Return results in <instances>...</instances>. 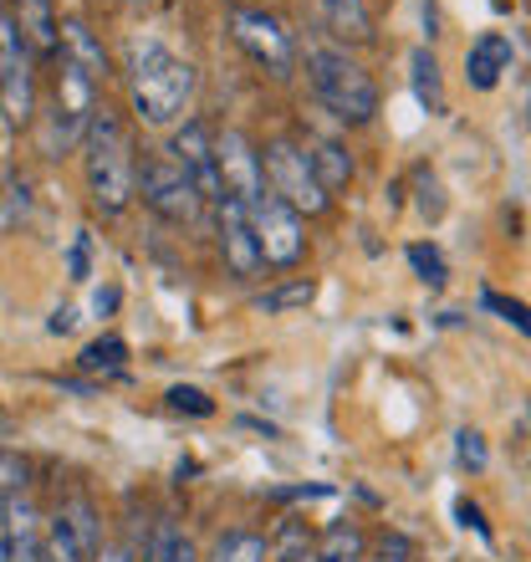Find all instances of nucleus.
<instances>
[{
    "label": "nucleus",
    "mask_w": 531,
    "mask_h": 562,
    "mask_svg": "<svg viewBox=\"0 0 531 562\" xmlns=\"http://www.w3.org/2000/svg\"><path fill=\"white\" fill-rule=\"evenodd\" d=\"M455 517H460V527H471V532H481L490 542V527H486V517H481V506L475 502H455Z\"/></svg>",
    "instance_id": "f704fd0d"
},
{
    "label": "nucleus",
    "mask_w": 531,
    "mask_h": 562,
    "mask_svg": "<svg viewBox=\"0 0 531 562\" xmlns=\"http://www.w3.org/2000/svg\"><path fill=\"white\" fill-rule=\"evenodd\" d=\"M194 67L179 61L174 52L163 46H144L133 52V113L148 128H169V123L184 119V108L194 98Z\"/></svg>",
    "instance_id": "f03ea898"
},
{
    "label": "nucleus",
    "mask_w": 531,
    "mask_h": 562,
    "mask_svg": "<svg viewBox=\"0 0 531 562\" xmlns=\"http://www.w3.org/2000/svg\"><path fill=\"white\" fill-rule=\"evenodd\" d=\"M307 562H363V532H358L353 521H338V527H327V532L312 542Z\"/></svg>",
    "instance_id": "a211bd4d"
},
{
    "label": "nucleus",
    "mask_w": 531,
    "mask_h": 562,
    "mask_svg": "<svg viewBox=\"0 0 531 562\" xmlns=\"http://www.w3.org/2000/svg\"><path fill=\"white\" fill-rule=\"evenodd\" d=\"M36 562H92L82 552V542L72 537V527L61 521V512L52 521H42V542H36Z\"/></svg>",
    "instance_id": "6ab92c4d"
},
{
    "label": "nucleus",
    "mask_w": 531,
    "mask_h": 562,
    "mask_svg": "<svg viewBox=\"0 0 531 562\" xmlns=\"http://www.w3.org/2000/svg\"><path fill=\"white\" fill-rule=\"evenodd\" d=\"M251 231L256 246H261V267H296L302 251H307V225L292 205H281L271 190H261L251 200Z\"/></svg>",
    "instance_id": "0eeeda50"
},
{
    "label": "nucleus",
    "mask_w": 531,
    "mask_h": 562,
    "mask_svg": "<svg viewBox=\"0 0 531 562\" xmlns=\"http://www.w3.org/2000/svg\"><path fill=\"white\" fill-rule=\"evenodd\" d=\"M307 164L327 194L342 190V184L353 179V154H348L338 138H307Z\"/></svg>",
    "instance_id": "dca6fc26"
},
{
    "label": "nucleus",
    "mask_w": 531,
    "mask_h": 562,
    "mask_svg": "<svg viewBox=\"0 0 531 562\" xmlns=\"http://www.w3.org/2000/svg\"><path fill=\"white\" fill-rule=\"evenodd\" d=\"M312 296H317V281H286V286H276V292H266L256 307L261 312H296V307H307Z\"/></svg>",
    "instance_id": "bb28decb"
},
{
    "label": "nucleus",
    "mask_w": 531,
    "mask_h": 562,
    "mask_svg": "<svg viewBox=\"0 0 531 562\" xmlns=\"http://www.w3.org/2000/svg\"><path fill=\"white\" fill-rule=\"evenodd\" d=\"M88 271H92V240H88V231H77L72 251H67V277H72V281H88Z\"/></svg>",
    "instance_id": "72a5a7b5"
},
{
    "label": "nucleus",
    "mask_w": 531,
    "mask_h": 562,
    "mask_svg": "<svg viewBox=\"0 0 531 562\" xmlns=\"http://www.w3.org/2000/svg\"><path fill=\"white\" fill-rule=\"evenodd\" d=\"M133 194L144 200L159 221L169 225H194L200 221V210H205V200L194 194V184L184 179V169H179L169 154H148L144 164H138V179H133Z\"/></svg>",
    "instance_id": "39448f33"
},
{
    "label": "nucleus",
    "mask_w": 531,
    "mask_h": 562,
    "mask_svg": "<svg viewBox=\"0 0 531 562\" xmlns=\"http://www.w3.org/2000/svg\"><path fill=\"white\" fill-rule=\"evenodd\" d=\"M123 363H128V342H123L118 333H108V338L88 342V348H82V358H77V369H82V373H118Z\"/></svg>",
    "instance_id": "5701e85b"
},
{
    "label": "nucleus",
    "mask_w": 531,
    "mask_h": 562,
    "mask_svg": "<svg viewBox=\"0 0 531 562\" xmlns=\"http://www.w3.org/2000/svg\"><path fill=\"white\" fill-rule=\"evenodd\" d=\"M92 562H128V558H123V552H113V548H98V552H92Z\"/></svg>",
    "instance_id": "4c0bfd02"
},
{
    "label": "nucleus",
    "mask_w": 531,
    "mask_h": 562,
    "mask_svg": "<svg viewBox=\"0 0 531 562\" xmlns=\"http://www.w3.org/2000/svg\"><path fill=\"white\" fill-rule=\"evenodd\" d=\"M409 267H414V277L425 281V286H444V281H450V267H444L440 246H429V240H414L409 246Z\"/></svg>",
    "instance_id": "a878e982"
},
{
    "label": "nucleus",
    "mask_w": 531,
    "mask_h": 562,
    "mask_svg": "<svg viewBox=\"0 0 531 562\" xmlns=\"http://www.w3.org/2000/svg\"><path fill=\"white\" fill-rule=\"evenodd\" d=\"M82 169H88V194L103 215H123L133 200V179H138V159H133L128 128L113 113H92L88 134H82Z\"/></svg>",
    "instance_id": "f257e3e1"
},
{
    "label": "nucleus",
    "mask_w": 531,
    "mask_h": 562,
    "mask_svg": "<svg viewBox=\"0 0 531 562\" xmlns=\"http://www.w3.org/2000/svg\"><path fill=\"white\" fill-rule=\"evenodd\" d=\"M92 307H98V312H113V307H118V292H113V286H108V292H98V302H92Z\"/></svg>",
    "instance_id": "e433bc0d"
},
{
    "label": "nucleus",
    "mask_w": 531,
    "mask_h": 562,
    "mask_svg": "<svg viewBox=\"0 0 531 562\" xmlns=\"http://www.w3.org/2000/svg\"><path fill=\"white\" fill-rule=\"evenodd\" d=\"M72 323H77V317H72V307H57V312H52V323H46V327H52V333H72Z\"/></svg>",
    "instance_id": "c9c22d12"
},
{
    "label": "nucleus",
    "mask_w": 531,
    "mask_h": 562,
    "mask_svg": "<svg viewBox=\"0 0 531 562\" xmlns=\"http://www.w3.org/2000/svg\"><path fill=\"white\" fill-rule=\"evenodd\" d=\"M261 175H266V190L276 194L281 205H292L296 215H323V210H327V190L317 184V175H312L307 148L292 144V138L266 144Z\"/></svg>",
    "instance_id": "20e7f679"
},
{
    "label": "nucleus",
    "mask_w": 531,
    "mask_h": 562,
    "mask_svg": "<svg viewBox=\"0 0 531 562\" xmlns=\"http://www.w3.org/2000/svg\"><path fill=\"white\" fill-rule=\"evenodd\" d=\"M414 184H419V215H425V221H444V184L440 179L429 175V169H419Z\"/></svg>",
    "instance_id": "c85d7f7f"
},
{
    "label": "nucleus",
    "mask_w": 531,
    "mask_h": 562,
    "mask_svg": "<svg viewBox=\"0 0 531 562\" xmlns=\"http://www.w3.org/2000/svg\"><path fill=\"white\" fill-rule=\"evenodd\" d=\"M323 21L338 42H353V46H369L373 36H379L363 0H323Z\"/></svg>",
    "instance_id": "2eb2a0df"
},
{
    "label": "nucleus",
    "mask_w": 531,
    "mask_h": 562,
    "mask_svg": "<svg viewBox=\"0 0 531 562\" xmlns=\"http://www.w3.org/2000/svg\"><path fill=\"white\" fill-rule=\"evenodd\" d=\"M307 77H312L317 103H323L338 123L363 128V123L379 119V88H373V77L363 72L348 52H338V46H312L307 52Z\"/></svg>",
    "instance_id": "7ed1b4c3"
},
{
    "label": "nucleus",
    "mask_w": 531,
    "mask_h": 562,
    "mask_svg": "<svg viewBox=\"0 0 531 562\" xmlns=\"http://www.w3.org/2000/svg\"><path fill=\"white\" fill-rule=\"evenodd\" d=\"M0 562H11V552H5V548H0Z\"/></svg>",
    "instance_id": "58836bf2"
},
{
    "label": "nucleus",
    "mask_w": 531,
    "mask_h": 562,
    "mask_svg": "<svg viewBox=\"0 0 531 562\" xmlns=\"http://www.w3.org/2000/svg\"><path fill=\"white\" fill-rule=\"evenodd\" d=\"M57 31H61V36H57V57L72 61V67H82L92 82H103L108 57H103V46H98V36H92L82 21H67V26H57Z\"/></svg>",
    "instance_id": "4468645a"
},
{
    "label": "nucleus",
    "mask_w": 531,
    "mask_h": 562,
    "mask_svg": "<svg viewBox=\"0 0 531 562\" xmlns=\"http://www.w3.org/2000/svg\"><path fill=\"white\" fill-rule=\"evenodd\" d=\"M169 159L184 169V179L194 184V194L205 205H221L225 190H221V164H215V134H210L200 119H190L184 128H174L169 138Z\"/></svg>",
    "instance_id": "9d476101"
},
{
    "label": "nucleus",
    "mask_w": 531,
    "mask_h": 562,
    "mask_svg": "<svg viewBox=\"0 0 531 562\" xmlns=\"http://www.w3.org/2000/svg\"><path fill=\"white\" fill-rule=\"evenodd\" d=\"M215 164H221V190H225V200L251 205L256 194L266 190L261 154H256V144L240 134V128H225V134H215Z\"/></svg>",
    "instance_id": "9b49d317"
},
{
    "label": "nucleus",
    "mask_w": 531,
    "mask_h": 562,
    "mask_svg": "<svg viewBox=\"0 0 531 562\" xmlns=\"http://www.w3.org/2000/svg\"><path fill=\"white\" fill-rule=\"evenodd\" d=\"M363 562H414V542L398 532H384L379 548H373V558H363Z\"/></svg>",
    "instance_id": "473e14b6"
},
{
    "label": "nucleus",
    "mask_w": 531,
    "mask_h": 562,
    "mask_svg": "<svg viewBox=\"0 0 531 562\" xmlns=\"http://www.w3.org/2000/svg\"><path fill=\"white\" fill-rule=\"evenodd\" d=\"M169 409H179V415H215V404H210L205 389H190V384H174L169 389Z\"/></svg>",
    "instance_id": "7c9ffc66"
},
{
    "label": "nucleus",
    "mask_w": 531,
    "mask_h": 562,
    "mask_svg": "<svg viewBox=\"0 0 531 562\" xmlns=\"http://www.w3.org/2000/svg\"><path fill=\"white\" fill-rule=\"evenodd\" d=\"M511 67V42H506L501 31H486L481 42L465 52V77H471L475 92H490L501 82V72Z\"/></svg>",
    "instance_id": "ddd939ff"
},
{
    "label": "nucleus",
    "mask_w": 531,
    "mask_h": 562,
    "mask_svg": "<svg viewBox=\"0 0 531 562\" xmlns=\"http://www.w3.org/2000/svg\"><path fill=\"white\" fill-rule=\"evenodd\" d=\"M481 302H486L490 312H501V317L517 327V333H527V338H531V307H527V302H517V296H501V292H486Z\"/></svg>",
    "instance_id": "c756f323"
},
{
    "label": "nucleus",
    "mask_w": 531,
    "mask_h": 562,
    "mask_svg": "<svg viewBox=\"0 0 531 562\" xmlns=\"http://www.w3.org/2000/svg\"><path fill=\"white\" fill-rule=\"evenodd\" d=\"M21 36H26L31 52H42V57H57V21H52V0H26V15H21Z\"/></svg>",
    "instance_id": "412c9836"
},
{
    "label": "nucleus",
    "mask_w": 531,
    "mask_h": 562,
    "mask_svg": "<svg viewBox=\"0 0 531 562\" xmlns=\"http://www.w3.org/2000/svg\"><path fill=\"white\" fill-rule=\"evenodd\" d=\"M57 512H61V521L72 527V537L82 542V552H88V558H92L98 548H103V542H98V517H92V506L82 502V496H72V502H61Z\"/></svg>",
    "instance_id": "393cba45"
},
{
    "label": "nucleus",
    "mask_w": 531,
    "mask_h": 562,
    "mask_svg": "<svg viewBox=\"0 0 531 562\" xmlns=\"http://www.w3.org/2000/svg\"><path fill=\"white\" fill-rule=\"evenodd\" d=\"M31 103H36V88H31V46L21 36V26L0 11V119L26 123Z\"/></svg>",
    "instance_id": "1a4fd4ad"
},
{
    "label": "nucleus",
    "mask_w": 531,
    "mask_h": 562,
    "mask_svg": "<svg viewBox=\"0 0 531 562\" xmlns=\"http://www.w3.org/2000/svg\"><path fill=\"white\" fill-rule=\"evenodd\" d=\"M0 496H26V460L0 450Z\"/></svg>",
    "instance_id": "2f4dec72"
},
{
    "label": "nucleus",
    "mask_w": 531,
    "mask_h": 562,
    "mask_svg": "<svg viewBox=\"0 0 531 562\" xmlns=\"http://www.w3.org/2000/svg\"><path fill=\"white\" fill-rule=\"evenodd\" d=\"M144 558L148 562H200V552H194V542L179 532L174 521H154V532L144 542Z\"/></svg>",
    "instance_id": "aec40b11"
},
{
    "label": "nucleus",
    "mask_w": 531,
    "mask_h": 562,
    "mask_svg": "<svg viewBox=\"0 0 531 562\" xmlns=\"http://www.w3.org/2000/svg\"><path fill=\"white\" fill-rule=\"evenodd\" d=\"M266 558H271V548H266L261 532H225L215 537L205 562H266Z\"/></svg>",
    "instance_id": "4be33fe9"
},
{
    "label": "nucleus",
    "mask_w": 531,
    "mask_h": 562,
    "mask_svg": "<svg viewBox=\"0 0 531 562\" xmlns=\"http://www.w3.org/2000/svg\"><path fill=\"white\" fill-rule=\"evenodd\" d=\"M409 88H414V98H419V108H425V113H444L440 61H434V52H429V46L409 52Z\"/></svg>",
    "instance_id": "f3484780"
},
{
    "label": "nucleus",
    "mask_w": 531,
    "mask_h": 562,
    "mask_svg": "<svg viewBox=\"0 0 531 562\" xmlns=\"http://www.w3.org/2000/svg\"><path fill=\"white\" fill-rule=\"evenodd\" d=\"M455 460L460 465H465V471H486L490 465V450H486V435H481V429H460L455 435Z\"/></svg>",
    "instance_id": "cd10ccee"
},
{
    "label": "nucleus",
    "mask_w": 531,
    "mask_h": 562,
    "mask_svg": "<svg viewBox=\"0 0 531 562\" xmlns=\"http://www.w3.org/2000/svg\"><path fill=\"white\" fill-rule=\"evenodd\" d=\"M312 542H317V537L307 532V521H281L276 532L266 537V548H271V558L276 562H307Z\"/></svg>",
    "instance_id": "b1692460"
},
{
    "label": "nucleus",
    "mask_w": 531,
    "mask_h": 562,
    "mask_svg": "<svg viewBox=\"0 0 531 562\" xmlns=\"http://www.w3.org/2000/svg\"><path fill=\"white\" fill-rule=\"evenodd\" d=\"M215 236H221V256L230 277L251 281L261 271V246H256V231H251V210L240 200H221L215 205Z\"/></svg>",
    "instance_id": "f8f14e48"
},
{
    "label": "nucleus",
    "mask_w": 531,
    "mask_h": 562,
    "mask_svg": "<svg viewBox=\"0 0 531 562\" xmlns=\"http://www.w3.org/2000/svg\"><path fill=\"white\" fill-rule=\"evenodd\" d=\"M230 36H236V46L246 52L251 61H261L271 77H292L296 67V42L292 31L281 26L271 11H256V5H230Z\"/></svg>",
    "instance_id": "423d86ee"
},
{
    "label": "nucleus",
    "mask_w": 531,
    "mask_h": 562,
    "mask_svg": "<svg viewBox=\"0 0 531 562\" xmlns=\"http://www.w3.org/2000/svg\"><path fill=\"white\" fill-rule=\"evenodd\" d=\"M61 61V57H57ZM92 113H98V82H92L82 67H72V61H61L57 72V103H52V134H46V148L52 154H61V148L82 144V134H88Z\"/></svg>",
    "instance_id": "6e6552de"
}]
</instances>
